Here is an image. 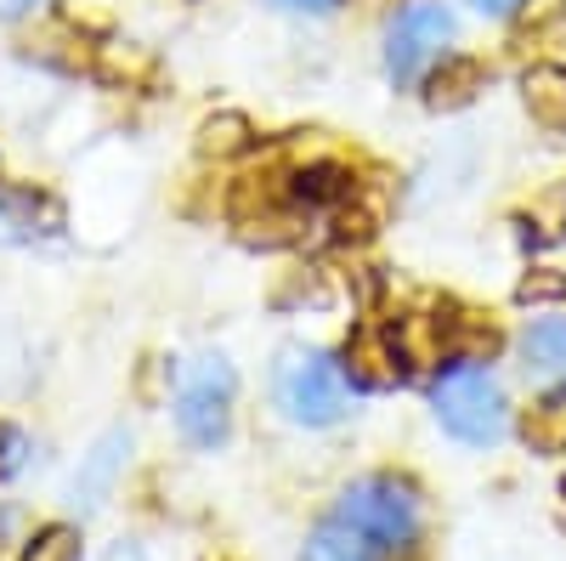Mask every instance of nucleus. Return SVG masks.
I'll return each instance as SVG.
<instances>
[{
	"instance_id": "nucleus-1",
	"label": "nucleus",
	"mask_w": 566,
	"mask_h": 561,
	"mask_svg": "<svg viewBox=\"0 0 566 561\" xmlns=\"http://www.w3.org/2000/svg\"><path fill=\"white\" fill-rule=\"evenodd\" d=\"M346 368L335 357H323L312 346H290L277 357V374H272V392H277V408L301 419V426H335L346 414Z\"/></svg>"
},
{
	"instance_id": "nucleus-2",
	"label": "nucleus",
	"mask_w": 566,
	"mask_h": 561,
	"mask_svg": "<svg viewBox=\"0 0 566 561\" xmlns=\"http://www.w3.org/2000/svg\"><path fill=\"white\" fill-rule=\"evenodd\" d=\"M431 403H437V419H442V426H448L459 443H470V448L499 443L504 426H510V408H504L499 381H493L488 368H476V363L448 368L442 381H437V392H431Z\"/></svg>"
},
{
	"instance_id": "nucleus-3",
	"label": "nucleus",
	"mask_w": 566,
	"mask_h": 561,
	"mask_svg": "<svg viewBox=\"0 0 566 561\" xmlns=\"http://www.w3.org/2000/svg\"><path fill=\"white\" fill-rule=\"evenodd\" d=\"M335 517H340L346 528H357L374 550H402V544H413V533H419V499H413V488L397 482V477H363V482H352V488L340 494Z\"/></svg>"
},
{
	"instance_id": "nucleus-4",
	"label": "nucleus",
	"mask_w": 566,
	"mask_h": 561,
	"mask_svg": "<svg viewBox=\"0 0 566 561\" xmlns=\"http://www.w3.org/2000/svg\"><path fill=\"white\" fill-rule=\"evenodd\" d=\"M232 392H239V374H232V363L221 352L193 357V368H187V381H181V397H176V426H181V437L193 448L227 443V432H232Z\"/></svg>"
},
{
	"instance_id": "nucleus-5",
	"label": "nucleus",
	"mask_w": 566,
	"mask_h": 561,
	"mask_svg": "<svg viewBox=\"0 0 566 561\" xmlns=\"http://www.w3.org/2000/svg\"><path fill=\"white\" fill-rule=\"evenodd\" d=\"M448 40H453V18L442 0H408L391 23V40H386V69L397 85H413L424 80L442 58H448Z\"/></svg>"
},
{
	"instance_id": "nucleus-6",
	"label": "nucleus",
	"mask_w": 566,
	"mask_h": 561,
	"mask_svg": "<svg viewBox=\"0 0 566 561\" xmlns=\"http://www.w3.org/2000/svg\"><path fill=\"white\" fill-rule=\"evenodd\" d=\"M340 368H346V381L363 386V392H391V386L402 381L408 363H402L391 330H374V323H363V330H352V341H346Z\"/></svg>"
},
{
	"instance_id": "nucleus-7",
	"label": "nucleus",
	"mask_w": 566,
	"mask_h": 561,
	"mask_svg": "<svg viewBox=\"0 0 566 561\" xmlns=\"http://www.w3.org/2000/svg\"><path fill=\"white\" fill-rule=\"evenodd\" d=\"M391 341H397V352H402L408 368H431L448 352V323L431 318V312H402L391 323Z\"/></svg>"
},
{
	"instance_id": "nucleus-8",
	"label": "nucleus",
	"mask_w": 566,
	"mask_h": 561,
	"mask_svg": "<svg viewBox=\"0 0 566 561\" xmlns=\"http://www.w3.org/2000/svg\"><path fill=\"white\" fill-rule=\"evenodd\" d=\"M125 454H130V437H125V432H108L97 448H91V459L80 465L74 499H80V505H103L108 488H114V477H119V465H125Z\"/></svg>"
},
{
	"instance_id": "nucleus-9",
	"label": "nucleus",
	"mask_w": 566,
	"mask_h": 561,
	"mask_svg": "<svg viewBox=\"0 0 566 561\" xmlns=\"http://www.w3.org/2000/svg\"><path fill=\"white\" fill-rule=\"evenodd\" d=\"M522 368L538 381H566V318H538L522 335Z\"/></svg>"
},
{
	"instance_id": "nucleus-10",
	"label": "nucleus",
	"mask_w": 566,
	"mask_h": 561,
	"mask_svg": "<svg viewBox=\"0 0 566 561\" xmlns=\"http://www.w3.org/2000/svg\"><path fill=\"white\" fill-rule=\"evenodd\" d=\"M522 97H527V114L544 125V131H566V69L560 63H538L522 74Z\"/></svg>"
},
{
	"instance_id": "nucleus-11",
	"label": "nucleus",
	"mask_w": 566,
	"mask_h": 561,
	"mask_svg": "<svg viewBox=\"0 0 566 561\" xmlns=\"http://www.w3.org/2000/svg\"><path fill=\"white\" fill-rule=\"evenodd\" d=\"M482 85H488V69L476 58H442V69L424 85V103L431 108H464Z\"/></svg>"
},
{
	"instance_id": "nucleus-12",
	"label": "nucleus",
	"mask_w": 566,
	"mask_h": 561,
	"mask_svg": "<svg viewBox=\"0 0 566 561\" xmlns=\"http://www.w3.org/2000/svg\"><path fill=\"white\" fill-rule=\"evenodd\" d=\"M522 437H527V448H533V454H566V381H560V386H549V392L527 408Z\"/></svg>"
},
{
	"instance_id": "nucleus-13",
	"label": "nucleus",
	"mask_w": 566,
	"mask_h": 561,
	"mask_svg": "<svg viewBox=\"0 0 566 561\" xmlns=\"http://www.w3.org/2000/svg\"><path fill=\"white\" fill-rule=\"evenodd\" d=\"M250 143H255V125L244 114H232V108H221V114H210L199 125V154L205 159H239Z\"/></svg>"
},
{
	"instance_id": "nucleus-14",
	"label": "nucleus",
	"mask_w": 566,
	"mask_h": 561,
	"mask_svg": "<svg viewBox=\"0 0 566 561\" xmlns=\"http://www.w3.org/2000/svg\"><path fill=\"white\" fill-rule=\"evenodd\" d=\"M306 561H374V544L335 517V522H323V528L306 539Z\"/></svg>"
},
{
	"instance_id": "nucleus-15",
	"label": "nucleus",
	"mask_w": 566,
	"mask_h": 561,
	"mask_svg": "<svg viewBox=\"0 0 566 561\" xmlns=\"http://www.w3.org/2000/svg\"><path fill=\"white\" fill-rule=\"evenodd\" d=\"M29 52H40L45 63H63V69H85L91 63V40L85 34H63V29H45Z\"/></svg>"
},
{
	"instance_id": "nucleus-16",
	"label": "nucleus",
	"mask_w": 566,
	"mask_h": 561,
	"mask_svg": "<svg viewBox=\"0 0 566 561\" xmlns=\"http://www.w3.org/2000/svg\"><path fill=\"white\" fill-rule=\"evenodd\" d=\"M515 301L522 307H549V301H566V272L555 267H533L522 284H515Z\"/></svg>"
},
{
	"instance_id": "nucleus-17",
	"label": "nucleus",
	"mask_w": 566,
	"mask_h": 561,
	"mask_svg": "<svg viewBox=\"0 0 566 561\" xmlns=\"http://www.w3.org/2000/svg\"><path fill=\"white\" fill-rule=\"evenodd\" d=\"M23 561H80V533L74 528H40L29 539Z\"/></svg>"
},
{
	"instance_id": "nucleus-18",
	"label": "nucleus",
	"mask_w": 566,
	"mask_h": 561,
	"mask_svg": "<svg viewBox=\"0 0 566 561\" xmlns=\"http://www.w3.org/2000/svg\"><path fill=\"white\" fill-rule=\"evenodd\" d=\"M527 221H533V227H527L533 239H560V232H566V187H555V194L533 199Z\"/></svg>"
},
{
	"instance_id": "nucleus-19",
	"label": "nucleus",
	"mask_w": 566,
	"mask_h": 561,
	"mask_svg": "<svg viewBox=\"0 0 566 561\" xmlns=\"http://www.w3.org/2000/svg\"><path fill=\"white\" fill-rule=\"evenodd\" d=\"M515 18H522L527 34H538V29H549V23L566 18V0H522V7H515Z\"/></svg>"
},
{
	"instance_id": "nucleus-20",
	"label": "nucleus",
	"mask_w": 566,
	"mask_h": 561,
	"mask_svg": "<svg viewBox=\"0 0 566 561\" xmlns=\"http://www.w3.org/2000/svg\"><path fill=\"white\" fill-rule=\"evenodd\" d=\"M283 12H335V0H272Z\"/></svg>"
},
{
	"instance_id": "nucleus-21",
	"label": "nucleus",
	"mask_w": 566,
	"mask_h": 561,
	"mask_svg": "<svg viewBox=\"0 0 566 561\" xmlns=\"http://www.w3.org/2000/svg\"><path fill=\"white\" fill-rule=\"evenodd\" d=\"M103 561H148V555H142V544L119 539V544H108V555H103Z\"/></svg>"
},
{
	"instance_id": "nucleus-22",
	"label": "nucleus",
	"mask_w": 566,
	"mask_h": 561,
	"mask_svg": "<svg viewBox=\"0 0 566 561\" xmlns=\"http://www.w3.org/2000/svg\"><path fill=\"white\" fill-rule=\"evenodd\" d=\"M470 7H476V12H488V18H504V12H515V7H522V0H470Z\"/></svg>"
},
{
	"instance_id": "nucleus-23",
	"label": "nucleus",
	"mask_w": 566,
	"mask_h": 561,
	"mask_svg": "<svg viewBox=\"0 0 566 561\" xmlns=\"http://www.w3.org/2000/svg\"><path fill=\"white\" fill-rule=\"evenodd\" d=\"M12 448H18V443H12V432H0V471L12 465Z\"/></svg>"
},
{
	"instance_id": "nucleus-24",
	"label": "nucleus",
	"mask_w": 566,
	"mask_h": 561,
	"mask_svg": "<svg viewBox=\"0 0 566 561\" xmlns=\"http://www.w3.org/2000/svg\"><path fill=\"white\" fill-rule=\"evenodd\" d=\"M560 499H566V477H560Z\"/></svg>"
},
{
	"instance_id": "nucleus-25",
	"label": "nucleus",
	"mask_w": 566,
	"mask_h": 561,
	"mask_svg": "<svg viewBox=\"0 0 566 561\" xmlns=\"http://www.w3.org/2000/svg\"><path fill=\"white\" fill-rule=\"evenodd\" d=\"M357 7H374V0H357Z\"/></svg>"
}]
</instances>
